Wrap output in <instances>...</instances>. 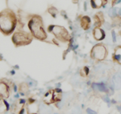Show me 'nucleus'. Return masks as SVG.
I'll return each mask as SVG.
<instances>
[{
	"label": "nucleus",
	"instance_id": "1",
	"mask_svg": "<svg viewBox=\"0 0 121 114\" xmlns=\"http://www.w3.org/2000/svg\"><path fill=\"white\" fill-rule=\"evenodd\" d=\"M17 23L18 18L13 10L7 8L0 11V32L5 36L14 33Z\"/></svg>",
	"mask_w": 121,
	"mask_h": 114
},
{
	"label": "nucleus",
	"instance_id": "2",
	"mask_svg": "<svg viewBox=\"0 0 121 114\" xmlns=\"http://www.w3.org/2000/svg\"><path fill=\"white\" fill-rule=\"evenodd\" d=\"M27 20V26L34 39L41 42L46 40L48 35L45 30L43 17L39 14H33L28 15Z\"/></svg>",
	"mask_w": 121,
	"mask_h": 114
},
{
	"label": "nucleus",
	"instance_id": "3",
	"mask_svg": "<svg viewBox=\"0 0 121 114\" xmlns=\"http://www.w3.org/2000/svg\"><path fill=\"white\" fill-rule=\"evenodd\" d=\"M33 39L34 38L30 32H26L23 30L14 32L11 36V41L16 48L30 45L33 42Z\"/></svg>",
	"mask_w": 121,
	"mask_h": 114
},
{
	"label": "nucleus",
	"instance_id": "4",
	"mask_svg": "<svg viewBox=\"0 0 121 114\" xmlns=\"http://www.w3.org/2000/svg\"><path fill=\"white\" fill-rule=\"evenodd\" d=\"M47 30L48 33L54 35L55 39L60 42L69 43L70 40L72 38L68 30L62 26L51 24L47 27Z\"/></svg>",
	"mask_w": 121,
	"mask_h": 114
},
{
	"label": "nucleus",
	"instance_id": "5",
	"mask_svg": "<svg viewBox=\"0 0 121 114\" xmlns=\"http://www.w3.org/2000/svg\"><path fill=\"white\" fill-rule=\"evenodd\" d=\"M108 55V51L107 47L102 43H98L95 45L90 51V57L93 60L100 62L104 60Z\"/></svg>",
	"mask_w": 121,
	"mask_h": 114
},
{
	"label": "nucleus",
	"instance_id": "6",
	"mask_svg": "<svg viewBox=\"0 0 121 114\" xmlns=\"http://www.w3.org/2000/svg\"><path fill=\"white\" fill-rule=\"evenodd\" d=\"M105 23L104 14L101 11H98L94 14L93 16V25L95 27H101Z\"/></svg>",
	"mask_w": 121,
	"mask_h": 114
},
{
	"label": "nucleus",
	"instance_id": "7",
	"mask_svg": "<svg viewBox=\"0 0 121 114\" xmlns=\"http://www.w3.org/2000/svg\"><path fill=\"white\" fill-rule=\"evenodd\" d=\"M92 36L96 41L100 42L103 41L105 39L106 33L104 30L101 27H94V29L92 30Z\"/></svg>",
	"mask_w": 121,
	"mask_h": 114
},
{
	"label": "nucleus",
	"instance_id": "8",
	"mask_svg": "<svg viewBox=\"0 0 121 114\" xmlns=\"http://www.w3.org/2000/svg\"><path fill=\"white\" fill-rule=\"evenodd\" d=\"M79 24H80L81 28L83 30H88L90 29L91 25H92V19L90 18L88 15H83L80 17L79 19Z\"/></svg>",
	"mask_w": 121,
	"mask_h": 114
},
{
	"label": "nucleus",
	"instance_id": "9",
	"mask_svg": "<svg viewBox=\"0 0 121 114\" xmlns=\"http://www.w3.org/2000/svg\"><path fill=\"white\" fill-rule=\"evenodd\" d=\"M112 60L113 62L121 65V45H117L114 48L112 55Z\"/></svg>",
	"mask_w": 121,
	"mask_h": 114
},
{
	"label": "nucleus",
	"instance_id": "10",
	"mask_svg": "<svg viewBox=\"0 0 121 114\" xmlns=\"http://www.w3.org/2000/svg\"><path fill=\"white\" fill-rule=\"evenodd\" d=\"M108 2V0H90V5L92 9H99L105 7Z\"/></svg>",
	"mask_w": 121,
	"mask_h": 114
},
{
	"label": "nucleus",
	"instance_id": "11",
	"mask_svg": "<svg viewBox=\"0 0 121 114\" xmlns=\"http://www.w3.org/2000/svg\"><path fill=\"white\" fill-rule=\"evenodd\" d=\"M92 88L94 91H98L100 92H108V89L104 83H92Z\"/></svg>",
	"mask_w": 121,
	"mask_h": 114
},
{
	"label": "nucleus",
	"instance_id": "12",
	"mask_svg": "<svg viewBox=\"0 0 121 114\" xmlns=\"http://www.w3.org/2000/svg\"><path fill=\"white\" fill-rule=\"evenodd\" d=\"M53 93H54V91H48L45 94L44 101L46 104H51L52 102H54V100H53Z\"/></svg>",
	"mask_w": 121,
	"mask_h": 114
},
{
	"label": "nucleus",
	"instance_id": "13",
	"mask_svg": "<svg viewBox=\"0 0 121 114\" xmlns=\"http://www.w3.org/2000/svg\"><path fill=\"white\" fill-rule=\"evenodd\" d=\"M47 11L53 18H56L57 15H58V14L59 13L58 10L54 6H49L48 8V9H47Z\"/></svg>",
	"mask_w": 121,
	"mask_h": 114
},
{
	"label": "nucleus",
	"instance_id": "14",
	"mask_svg": "<svg viewBox=\"0 0 121 114\" xmlns=\"http://www.w3.org/2000/svg\"><path fill=\"white\" fill-rule=\"evenodd\" d=\"M108 15H109V17L112 19L118 17V15H117V7H111V8L109 9Z\"/></svg>",
	"mask_w": 121,
	"mask_h": 114
},
{
	"label": "nucleus",
	"instance_id": "15",
	"mask_svg": "<svg viewBox=\"0 0 121 114\" xmlns=\"http://www.w3.org/2000/svg\"><path fill=\"white\" fill-rule=\"evenodd\" d=\"M89 72H90V70H89V67H86V66L83 67L82 69L80 70V75L83 77H86L89 74Z\"/></svg>",
	"mask_w": 121,
	"mask_h": 114
},
{
	"label": "nucleus",
	"instance_id": "16",
	"mask_svg": "<svg viewBox=\"0 0 121 114\" xmlns=\"http://www.w3.org/2000/svg\"><path fill=\"white\" fill-rule=\"evenodd\" d=\"M111 37H112V41L113 43L117 42V34L115 33V31L113 30H111Z\"/></svg>",
	"mask_w": 121,
	"mask_h": 114
},
{
	"label": "nucleus",
	"instance_id": "17",
	"mask_svg": "<svg viewBox=\"0 0 121 114\" xmlns=\"http://www.w3.org/2000/svg\"><path fill=\"white\" fill-rule=\"evenodd\" d=\"M3 103H4V105H5V107L6 111H9L10 110V105L9 104V102H8L6 100H3Z\"/></svg>",
	"mask_w": 121,
	"mask_h": 114
},
{
	"label": "nucleus",
	"instance_id": "18",
	"mask_svg": "<svg viewBox=\"0 0 121 114\" xmlns=\"http://www.w3.org/2000/svg\"><path fill=\"white\" fill-rule=\"evenodd\" d=\"M18 114H26V108L25 107H23L21 109V110L19 111Z\"/></svg>",
	"mask_w": 121,
	"mask_h": 114
},
{
	"label": "nucleus",
	"instance_id": "19",
	"mask_svg": "<svg viewBox=\"0 0 121 114\" xmlns=\"http://www.w3.org/2000/svg\"><path fill=\"white\" fill-rule=\"evenodd\" d=\"M26 101L25 99H24V98H22V99H20L19 100V104H21V105H24L26 104Z\"/></svg>",
	"mask_w": 121,
	"mask_h": 114
},
{
	"label": "nucleus",
	"instance_id": "20",
	"mask_svg": "<svg viewBox=\"0 0 121 114\" xmlns=\"http://www.w3.org/2000/svg\"><path fill=\"white\" fill-rule=\"evenodd\" d=\"M86 112L88 114H96V113L93 111L92 110H91V109H87L86 110Z\"/></svg>",
	"mask_w": 121,
	"mask_h": 114
},
{
	"label": "nucleus",
	"instance_id": "21",
	"mask_svg": "<svg viewBox=\"0 0 121 114\" xmlns=\"http://www.w3.org/2000/svg\"><path fill=\"white\" fill-rule=\"evenodd\" d=\"M117 13L118 17H121V8H117Z\"/></svg>",
	"mask_w": 121,
	"mask_h": 114
},
{
	"label": "nucleus",
	"instance_id": "22",
	"mask_svg": "<svg viewBox=\"0 0 121 114\" xmlns=\"http://www.w3.org/2000/svg\"><path fill=\"white\" fill-rule=\"evenodd\" d=\"M60 14H61L62 15V16L64 17V19H67V14H66V12H65V11H60Z\"/></svg>",
	"mask_w": 121,
	"mask_h": 114
},
{
	"label": "nucleus",
	"instance_id": "23",
	"mask_svg": "<svg viewBox=\"0 0 121 114\" xmlns=\"http://www.w3.org/2000/svg\"><path fill=\"white\" fill-rule=\"evenodd\" d=\"M103 100H104V101L107 102V103H109V102L111 101V100L109 99V97H108V96H105L104 97H103Z\"/></svg>",
	"mask_w": 121,
	"mask_h": 114
},
{
	"label": "nucleus",
	"instance_id": "24",
	"mask_svg": "<svg viewBox=\"0 0 121 114\" xmlns=\"http://www.w3.org/2000/svg\"><path fill=\"white\" fill-rule=\"evenodd\" d=\"M35 101H36L35 99H33V98H29V104H34V103H35Z\"/></svg>",
	"mask_w": 121,
	"mask_h": 114
},
{
	"label": "nucleus",
	"instance_id": "25",
	"mask_svg": "<svg viewBox=\"0 0 121 114\" xmlns=\"http://www.w3.org/2000/svg\"><path fill=\"white\" fill-rule=\"evenodd\" d=\"M13 91L14 92H17V85H15V84H13Z\"/></svg>",
	"mask_w": 121,
	"mask_h": 114
},
{
	"label": "nucleus",
	"instance_id": "26",
	"mask_svg": "<svg viewBox=\"0 0 121 114\" xmlns=\"http://www.w3.org/2000/svg\"><path fill=\"white\" fill-rule=\"evenodd\" d=\"M117 1V0H111V6L112 7L115 6V4H116Z\"/></svg>",
	"mask_w": 121,
	"mask_h": 114
},
{
	"label": "nucleus",
	"instance_id": "27",
	"mask_svg": "<svg viewBox=\"0 0 121 114\" xmlns=\"http://www.w3.org/2000/svg\"><path fill=\"white\" fill-rule=\"evenodd\" d=\"M87 10V2H84V11H86Z\"/></svg>",
	"mask_w": 121,
	"mask_h": 114
},
{
	"label": "nucleus",
	"instance_id": "28",
	"mask_svg": "<svg viewBox=\"0 0 121 114\" xmlns=\"http://www.w3.org/2000/svg\"><path fill=\"white\" fill-rule=\"evenodd\" d=\"M14 97H16V98H19V97H20V94H15Z\"/></svg>",
	"mask_w": 121,
	"mask_h": 114
},
{
	"label": "nucleus",
	"instance_id": "29",
	"mask_svg": "<svg viewBox=\"0 0 121 114\" xmlns=\"http://www.w3.org/2000/svg\"><path fill=\"white\" fill-rule=\"evenodd\" d=\"M11 75H14V74H15V71H14V70H11Z\"/></svg>",
	"mask_w": 121,
	"mask_h": 114
},
{
	"label": "nucleus",
	"instance_id": "30",
	"mask_svg": "<svg viewBox=\"0 0 121 114\" xmlns=\"http://www.w3.org/2000/svg\"><path fill=\"white\" fill-rule=\"evenodd\" d=\"M3 60V58H2V55H1V53H0V61H1V60Z\"/></svg>",
	"mask_w": 121,
	"mask_h": 114
},
{
	"label": "nucleus",
	"instance_id": "31",
	"mask_svg": "<svg viewBox=\"0 0 121 114\" xmlns=\"http://www.w3.org/2000/svg\"><path fill=\"white\" fill-rule=\"evenodd\" d=\"M73 2L74 3H77V2H78V0H73Z\"/></svg>",
	"mask_w": 121,
	"mask_h": 114
},
{
	"label": "nucleus",
	"instance_id": "32",
	"mask_svg": "<svg viewBox=\"0 0 121 114\" xmlns=\"http://www.w3.org/2000/svg\"><path fill=\"white\" fill-rule=\"evenodd\" d=\"M120 35H121V30H120Z\"/></svg>",
	"mask_w": 121,
	"mask_h": 114
},
{
	"label": "nucleus",
	"instance_id": "33",
	"mask_svg": "<svg viewBox=\"0 0 121 114\" xmlns=\"http://www.w3.org/2000/svg\"><path fill=\"white\" fill-rule=\"evenodd\" d=\"M32 114H37V113H32Z\"/></svg>",
	"mask_w": 121,
	"mask_h": 114
}]
</instances>
